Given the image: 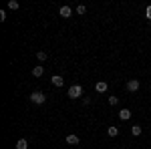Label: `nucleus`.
<instances>
[{
  "instance_id": "20e7f679",
  "label": "nucleus",
  "mask_w": 151,
  "mask_h": 149,
  "mask_svg": "<svg viewBox=\"0 0 151 149\" xmlns=\"http://www.w3.org/2000/svg\"><path fill=\"white\" fill-rule=\"evenodd\" d=\"M139 87H141V83H139L137 79H131V81H127V91H129V93H135L137 89H139Z\"/></svg>"
},
{
  "instance_id": "0eeeda50",
  "label": "nucleus",
  "mask_w": 151,
  "mask_h": 149,
  "mask_svg": "<svg viewBox=\"0 0 151 149\" xmlns=\"http://www.w3.org/2000/svg\"><path fill=\"white\" fill-rule=\"evenodd\" d=\"M50 83H52L55 87H63V85H65V79H63L60 75H55V77L50 79Z\"/></svg>"
},
{
  "instance_id": "39448f33",
  "label": "nucleus",
  "mask_w": 151,
  "mask_h": 149,
  "mask_svg": "<svg viewBox=\"0 0 151 149\" xmlns=\"http://www.w3.org/2000/svg\"><path fill=\"white\" fill-rule=\"evenodd\" d=\"M95 89H97V93H107V89H109V85H107L105 81H99V83L95 85Z\"/></svg>"
},
{
  "instance_id": "9b49d317",
  "label": "nucleus",
  "mask_w": 151,
  "mask_h": 149,
  "mask_svg": "<svg viewBox=\"0 0 151 149\" xmlns=\"http://www.w3.org/2000/svg\"><path fill=\"white\" fill-rule=\"evenodd\" d=\"M107 135H109V137H117V135H119V129H117V127H109V129H107Z\"/></svg>"
},
{
  "instance_id": "423d86ee",
  "label": "nucleus",
  "mask_w": 151,
  "mask_h": 149,
  "mask_svg": "<svg viewBox=\"0 0 151 149\" xmlns=\"http://www.w3.org/2000/svg\"><path fill=\"white\" fill-rule=\"evenodd\" d=\"M119 119H121V121H129V119H131V111H129V109H121V111H119Z\"/></svg>"
},
{
  "instance_id": "6e6552de",
  "label": "nucleus",
  "mask_w": 151,
  "mask_h": 149,
  "mask_svg": "<svg viewBox=\"0 0 151 149\" xmlns=\"http://www.w3.org/2000/svg\"><path fill=\"white\" fill-rule=\"evenodd\" d=\"M32 75H35V77H42V75H45V67H42V65H36L35 69H32Z\"/></svg>"
},
{
  "instance_id": "f03ea898",
  "label": "nucleus",
  "mask_w": 151,
  "mask_h": 149,
  "mask_svg": "<svg viewBox=\"0 0 151 149\" xmlns=\"http://www.w3.org/2000/svg\"><path fill=\"white\" fill-rule=\"evenodd\" d=\"M30 101H32L35 105H45V101H47V97H45V93L35 91L32 95H30Z\"/></svg>"
},
{
  "instance_id": "2eb2a0df",
  "label": "nucleus",
  "mask_w": 151,
  "mask_h": 149,
  "mask_svg": "<svg viewBox=\"0 0 151 149\" xmlns=\"http://www.w3.org/2000/svg\"><path fill=\"white\" fill-rule=\"evenodd\" d=\"M85 12H87V8H85L83 4H79V6H77V14H85Z\"/></svg>"
},
{
  "instance_id": "f8f14e48",
  "label": "nucleus",
  "mask_w": 151,
  "mask_h": 149,
  "mask_svg": "<svg viewBox=\"0 0 151 149\" xmlns=\"http://www.w3.org/2000/svg\"><path fill=\"white\" fill-rule=\"evenodd\" d=\"M131 133H133L135 137H137V135H141V127L139 125H133V127H131Z\"/></svg>"
},
{
  "instance_id": "f257e3e1",
  "label": "nucleus",
  "mask_w": 151,
  "mask_h": 149,
  "mask_svg": "<svg viewBox=\"0 0 151 149\" xmlns=\"http://www.w3.org/2000/svg\"><path fill=\"white\" fill-rule=\"evenodd\" d=\"M67 95H69L70 99H79V97H83V87L81 85H73V87H69Z\"/></svg>"
},
{
  "instance_id": "dca6fc26",
  "label": "nucleus",
  "mask_w": 151,
  "mask_h": 149,
  "mask_svg": "<svg viewBox=\"0 0 151 149\" xmlns=\"http://www.w3.org/2000/svg\"><path fill=\"white\" fill-rule=\"evenodd\" d=\"M119 103V97H109V105H117Z\"/></svg>"
},
{
  "instance_id": "9d476101",
  "label": "nucleus",
  "mask_w": 151,
  "mask_h": 149,
  "mask_svg": "<svg viewBox=\"0 0 151 149\" xmlns=\"http://www.w3.org/2000/svg\"><path fill=\"white\" fill-rule=\"evenodd\" d=\"M16 149H28V141L26 139H18L16 141Z\"/></svg>"
},
{
  "instance_id": "a211bd4d",
  "label": "nucleus",
  "mask_w": 151,
  "mask_h": 149,
  "mask_svg": "<svg viewBox=\"0 0 151 149\" xmlns=\"http://www.w3.org/2000/svg\"><path fill=\"white\" fill-rule=\"evenodd\" d=\"M0 20H6V10H0Z\"/></svg>"
},
{
  "instance_id": "f3484780",
  "label": "nucleus",
  "mask_w": 151,
  "mask_h": 149,
  "mask_svg": "<svg viewBox=\"0 0 151 149\" xmlns=\"http://www.w3.org/2000/svg\"><path fill=\"white\" fill-rule=\"evenodd\" d=\"M145 16L151 20V6H147V8H145Z\"/></svg>"
},
{
  "instance_id": "4468645a",
  "label": "nucleus",
  "mask_w": 151,
  "mask_h": 149,
  "mask_svg": "<svg viewBox=\"0 0 151 149\" xmlns=\"http://www.w3.org/2000/svg\"><path fill=\"white\" fill-rule=\"evenodd\" d=\"M36 58H38V60H47V53H45V50H38V53H36Z\"/></svg>"
},
{
  "instance_id": "1a4fd4ad",
  "label": "nucleus",
  "mask_w": 151,
  "mask_h": 149,
  "mask_svg": "<svg viewBox=\"0 0 151 149\" xmlns=\"http://www.w3.org/2000/svg\"><path fill=\"white\" fill-rule=\"evenodd\" d=\"M67 143L69 145H79V135H69L67 137Z\"/></svg>"
},
{
  "instance_id": "ddd939ff",
  "label": "nucleus",
  "mask_w": 151,
  "mask_h": 149,
  "mask_svg": "<svg viewBox=\"0 0 151 149\" xmlns=\"http://www.w3.org/2000/svg\"><path fill=\"white\" fill-rule=\"evenodd\" d=\"M16 8H18V2L16 0H10L8 2V10H16Z\"/></svg>"
},
{
  "instance_id": "7ed1b4c3",
  "label": "nucleus",
  "mask_w": 151,
  "mask_h": 149,
  "mask_svg": "<svg viewBox=\"0 0 151 149\" xmlns=\"http://www.w3.org/2000/svg\"><path fill=\"white\" fill-rule=\"evenodd\" d=\"M58 14H60L63 18H70V16H73V8L65 4V6H60V8H58Z\"/></svg>"
}]
</instances>
